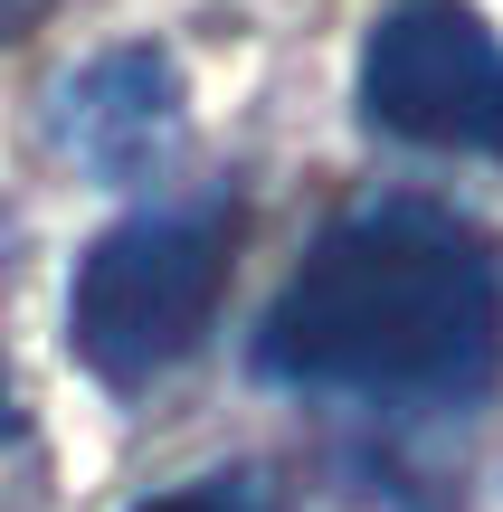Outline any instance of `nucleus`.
Wrapping results in <instances>:
<instances>
[{
	"instance_id": "nucleus-1",
	"label": "nucleus",
	"mask_w": 503,
	"mask_h": 512,
	"mask_svg": "<svg viewBox=\"0 0 503 512\" xmlns=\"http://www.w3.org/2000/svg\"><path fill=\"white\" fill-rule=\"evenodd\" d=\"M257 370L352 408H466L503 370V266L437 200H361L295 256Z\"/></svg>"
},
{
	"instance_id": "nucleus-7",
	"label": "nucleus",
	"mask_w": 503,
	"mask_h": 512,
	"mask_svg": "<svg viewBox=\"0 0 503 512\" xmlns=\"http://www.w3.org/2000/svg\"><path fill=\"white\" fill-rule=\"evenodd\" d=\"M19 10H38V0H0V19H19Z\"/></svg>"
},
{
	"instance_id": "nucleus-5",
	"label": "nucleus",
	"mask_w": 503,
	"mask_h": 512,
	"mask_svg": "<svg viewBox=\"0 0 503 512\" xmlns=\"http://www.w3.org/2000/svg\"><path fill=\"white\" fill-rule=\"evenodd\" d=\"M133 512H276L257 494V484H171V494H152V503H133Z\"/></svg>"
},
{
	"instance_id": "nucleus-2",
	"label": "nucleus",
	"mask_w": 503,
	"mask_h": 512,
	"mask_svg": "<svg viewBox=\"0 0 503 512\" xmlns=\"http://www.w3.org/2000/svg\"><path fill=\"white\" fill-rule=\"evenodd\" d=\"M238 190H200V200H162L114 219L105 238L76 256V294H67V342L86 361V380L105 389H152L162 370H181L200 351L209 313L228 294L238 266Z\"/></svg>"
},
{
	"instance_id": "nucleus-6",
	"label": "nucleus",
	"mask_w": 503,
	"mask_h": 512,
	"mask_svg": "<svg viewBox=\"0 0 503 512\" xmlns=\"http://www.w3.org/2000/svg\"><path fill=\"white\" fill-rule=\"evenodd\" d=\"M10 427H19V408H10V389H0V437H10Z\"/></svg>"
},
{
	"instance_id": "nucleus-4",
	"label": "nucleus",
	"mask_w": 503,
	"mask_h": 512,
	"mask_svg": "<svg viewBox=\"0 0 503 512\" xmlns=\"http://www.w3.org/2000/svg\"><path fill=\"white\" fill-rule=\"evenodd\" d=\"M57 124V152H67L86 181H152V171L171 162V143H181V67H171L152 38H133V48H105L86 57V67L57 86L48 105Z\"/></svg>"
},
{
	"instance_id": "nucleus-3",
	"label": "nucleus",
	"mask_w": 503,
	"mask_h": 512,
	"mask_svg": "<svg viewBox=\"0 0 503 512\" xmlns=\"http://www.w3.org/2000/svg\"><path fill=\"white\" fill-rule=\"evenodd\" d=\"M361 114L390 143L503 162V38L466 0H399L361 48Z\"/></svg>"
}]
</instances>
